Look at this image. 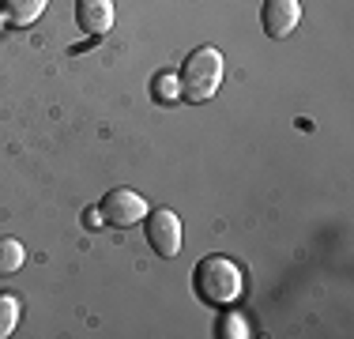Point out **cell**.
<instances>
[{
	"label": "cell",
	"mask_w": 354,
	"mask_h": 339,
	"mask_svg": "<svg viewBox=\"0 0 354 339\" xmlns=\"http://www.w3.org/2000/svg\"><path fill=\"white\" fill-rule=\"evenodd\" d=\"M192 291L204 305H234L241 302V291H245V279H241V268L234 264L230 257H204L192 271Z\"/></svg>",
	"instance_id": "6da1fadb"
},
{
	"label": "cell",
	"mask_w": 354,
	"mask_h": 339,
	"mask_svg": "<svg viewBox=\"0 0 354 339\" xmlns=\"http://www.w3.org/2000/svg\"><path fill=\"white\" fill-rule=\"evenodd\" d=\"M218 87H223V53L212 46L192 49L177 72V95L185 102H212Z\"/></svg>",
	"instance_id": "7a4b0ae2"
},
{
	"label": "cell",
	"mask_w": 354,
	"mask_h": 339,
	"mask_svg": "<svg viewBox=\"0 0 354 339\" xmlns=\"http://www.w3.org/2000/svg\"><path fill=\"white\" fill-rule=\"evenodd\" d=\"M98 223H106V226H136L143 215H147V200L140 196V192H132V189H109L102 203H98Z\"/></svg>",
	"instance_id": "3957f363"
},
{
	"label": "cell",
	"mask_w": 354,
	"mask_h": 339,
	"mask_svg": "<svg viewBox=\"0 0 354 339\" xmlns=\"http://www.w3.org/2000/svg\"><path fill=\"white\" fill-rule=\"evenodd\" d=\"M181 219H177V211L170 208H155L151 211V219H147V241H151V249L158 253L162 260H174L177 253H181Z\"/></svg>",
	"instance_id": "277c9868"
},
{
	"label": "cell",
	"mask_w": 354,
	"mask_h": 339,
	"mask_svg": "<svg viewBox=\"0 0 354 339\" xmlns=\"http://www.w3.org/2000/svg\"><path fill=\"white\" fill-rule=\"evenodd\" d=\"M301 23V0H264L260 8V27L268 38H286Z\"/></svg>",
	"instance_id": "5b68a950"
},
{
	"label": "cell",
	"mask_w": 354,
	"mask_h": 339,
	"mask_svg": "<svg viewBox=\"0 0 354 339\" xmlns=\"http://www.w3.org/2000/svg\"><path fill=\"white\" fill-rule=\"evenodd\" d=\"M75 23L87 38H102L113 27V0H75Z\"/></svg>",
	"instance_id": "8992f818"
},
{
	"label": "cell",
	"mask_w": 354,
	"mask_h": 339,
	"mask_svg": "<svg viewBox=\"0 0 354 339\" xmlns=\"http://www.w3.org/2000/svg\"><path fill=\"white\" fill-rule=\"evenodd\" d=\"M49 0H0V19L8 23V27H30V23L41 19V12H46Z\"/></svg>",
	"instance_id": "52a82bcc"
},
{
	"label": "cell",
	"mask_w": 354,
	"mask_h": 339,
	"mask_svg": "<svg viewBox=\"0 0 354 339\" xmlns=\"http://www.w3.org/2000/svg\"><path fill=\"white\" fill-rule=\"evenodd\" d=\"M27 260V249H23L19 237H0V279L15 275Z\"/></svg>",
	"instance_id": "ba28073f"
},
{
	"label": "cell",
	"mask_w": 354,
	"mask_h": 339,
	"mask_svg": "<svg viewBox=\"0 0 354 339\" xmlns=\"http://www.w3.org/2000/svg\"><path fill=\"white\" fill-rule=\"evenodd\" d=\"M19 324V298L15 294H0V339L12 336Z\"/></svg>",
	"instance_id": "9c48e42d"
},
{
	"label": "cell",
	"mask_w": 354,
	"mask_h": 339,
	"mask_svg": "<svg viewBox=\"0 0 354 339\" xmlns=\"http://www.w3.org/2000/svg\"><path fill=\"white\" fill-rule=\"evenodd\" d=\"M218 336H226V339H245L249 336V324L241 317H223L218 320Z\"/></svg>",
	"instance_id": "30bf717a"
},
{
	"label": "cell",
	"mask_w": 354,
	"mask_h": 339,
	"mask_svg": "<svg viewBox=\"0 0 354 339\" xmlns=\"http://www.w3.org/2000/svg\"><path fill=\"white\" fill-rule=\"evenodd\" d=\"M158 98H166V102H170V98H177V91H174V80H166V75L158 80Z\"/></svg>",
	"instance_id": "8fae6325"
}]
</instances>
